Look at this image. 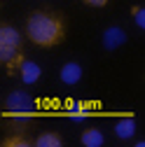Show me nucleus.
Listing matches in <instances>:
<instances>
[{
    "label": "nucleus",
    "mask_w": 145,
    "mask_h": 147,
    "mask_svg": "<svg viewBox=\"0 0 145 147\" xmlns=\"http://www.w3.org/2000/svg\"><path fill=\"white\" fill-rule=\"evenodd\" d=\"M26 38L35 47H56L66 40V21L59 12L35 9L26 19Z\"/></svg>",
    "instance_id": "f257e3e1"
},
{
    "label": "nucleus",
    "mask_w": 145,
    "mask_h": 147,
    "mask_svg": "<svg viewBox=\"0 0 145 147\" xmlns=\"http://www.w3.org/2000/svg\"><path fill=\"white\" fill-rule=\"evenodd\" d=\"M24 38L14 26L0 21V65H14L21 61Z\"/></svg>",
    "instance_id": "f03ea898"
},
{
    "label": "nucleus",
    "mask_w": 145,
    "mask_h": 147,
    "mask_svg": "<svg viewBox=\"0 0 145 147\" xmlns=\"http://www.w3.org/2000/svg\"><path fill=\"white\" fill-rule=\"evenodd\" d=\"M82 145L84 147H101L103 145V133L98 128H87L82 133Z\"/></svg>",
    "instance_id": "9d476101"
},
{
    "label": "nucleus",
    "mask_w": 145,
    "mask_h": 147,
    "mask_svg": "<svg viewBox=\"0 0 145 147\" xmlns=\"http://www.w3.org/2000/svg\"><path fill=\"white\" fill-rule=\"evenodd\" d=\"M33 119H28L26 115H14L9 121H7V131L9 133H28Z\"/></svg>",
    "instance_id": "0eeeda50"
},
{
    "label": "nucleus",
    "mask_w": 145,
    "mask_h": 147,
    "mask_svg": "<svg viewBox=\"0 0 145 147\" xmlns=\"http://www.w3.org/2000/svg\"><path fill=\"white\" fill-rule=\"evenodd\" d=\"M124 40H126V35H124L122 28H108V30L103 33V45H105V49H115V47H119Z\"/></svg>",
    "instance_id": "423d86ee"
},
{
    "label": "nucleus",
    "mask_w": 145,
    "mask_h": 147,
    "mask_svg": "<svg viewBox=\"0 0 145 147\" xmlns=\"http://www.w3.org/2000/svg\"><path fill=\"white\" fill-rule=\"evenodd\" d=\"M3 145H5V147H28L30 140L26 138V133H12L9 138L3 140Z\"/></svg>",
    "instance_id": "9b49d317"
},
{
    "label": "nucleus",
    "mask_w": 145,
    "mask_h": 147,
    "mask_svg": "<svg viewBox=\"0 0 145 147\" xmlns=\"http://www.w3.org/2000/svg\"><path fill=\"white\" fill-rule=\"evenodd\" d=\"M19 75H21V80H24L26 84H35V82L40 80L42 70H40V65L35 63V61H26V59H21V61H19Z\"/></svg>",
    "instance_id": "20e7f679"
},
{
    "label": "nucleus",
    "mask_w": 145,
    "mask_h": 147,
    "mask_svg": "<svg viewBox=\"0 0 145 147\" xmlns=\"http://www.w3.org/2000/svg\"><path fill=\"white\" fill-rule=\"evenodd\" d=\"M82 3L89 7H103V5H108V0H82Z\"/></svg>",
    "instance_id": "ddd939ff"
},
{
    "label": "nucleus",
    "mask_w": 145,
    "mask_h": 147,
    "mask_svg": "<svg viewBox=\"0 0 145 147\" xmlns=\"http://www.w3.org/2000/svg\"><path fill=\"white\" fill-rule=\"evenodd\" d=\"M80 77H82V65H80V63L70 61V63H66V65L61 68V80H63L66 84H77Z\"/></svg>",
    "instance_id": "39448f33"
},
{
    "label": "nucleus",
    "mask_w": 145,
    "mask_h": 147,
    "mask_svg": "<svg viewBox=\"0 0 145 147\" xmlns=\"http://www.w3.org/2000/svg\"><path fill=\"white\" fill-rule=\"evenodd\" d=\"M115 133H117L122 140H129V138L136 133V121H133L131 117H126V119H119V121L115 124Z\"/></svg>",
    "instance_id": "1a4fd4ad"
},
{
    "label": "nucleus",
    "mask_w": 145,
    "mask_h": 147,
    "mask_svg": "<svg viewBox=\"0 0 145 147\" xmlns=\"http://www.w3.org/2000/svg\"><path fill=\"white\" fill-rule=\"evenodd\" d=\"M35 145H38V147H61L63 138L56 131H45V133H40L38 138H35Z\"/></svg>",
    "instance_id": "6e6552de"
},
{
    "label": "nucleus",
    "mask_w": 145,
    "mask_h": 147,
    "mask_svg": "<svg viewBox=\"0 0 145 147\" xmlns=\"http://www.w3.org/2000/svg\"><path fill=\"white\" fill-rule=\"evenodd\" d=\"M5 107L14 115H28L35 110V100L26 94V91H12L5 98Z\"/></svg>",
    "instance_id": "7ed1b4c3"
},
{
    "label": "nucleus",
    "mask_w": 145,
    "mask_h": 147,
    "mask_svg": "<svg viewBox=\"0 0 145 147\" xmlns=\"http://www.w3.org/2000/svg\"><path fill=\"white\" fill-rule=\"evenodd\" d=\"M131 14H133L136 26H138V28H145V7H143V5H136V7L131 9Z\"/></svg>",
    "instance_id": "f8f14e48"
}]
</instances>
